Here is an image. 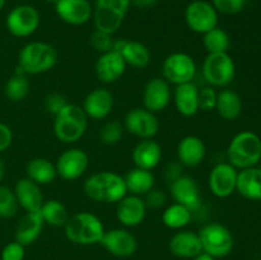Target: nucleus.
Returning <instances> with one entry per match:
<instances>
[{"instance_id": "40", "label": "nucleus", "mask_w": 261, "mask_h": 260, "mask_svg": "<svg viewBox=\"0 0 261 260\" xmlns=\"http://www.w3.org/2000/svg\"><path fill=\"white\" fill-rule=\"evenodd\" d=\"M91 45L92 47L94 48L98 53L103 54L107 53V51L112 50V46H114V38H112V35H109L106 32H102V31H98L94 28L93 32L91 33Z\"/></svg>"}, {"instance_id": "4", "label": "nucleus", "mask_w": 261, "mask_h": 260, "mask_svg": "<svg viewBox=\"0 0 261 260\" xmlns=\"http://www.w3.org/2000/svg\"><path fill=\"white\" fill-rule=\"evenodd\" d=\"M227 158L237 170L255 167L261 161V139L255 133L245 130L232 138L227 148Z\"/></svg>"}, {"instance_id": "24", "label": "nucleus", "mask_w": 261, "mask_h": 260, "mask_svg": "<svg viewBox=\"0 0 261 260\" xmlns=\"http://www.w3.org/2000/svg\"><path fill=\"white\" fill-rule=\"evenodd\" d=\"M206 147L203 139L196 135H186L177 144V160L186 167H196L204 161Z\"/></svg>"}, {"instance_id": "13", "label": "nucleus", "mask_w": 261, "mask_h": 260, "mask_svg": "<svg viewBox=\"0 0 261 260\" xmlns=\"http://www.w3.org/2000/svg\"><path fill=\"white\" fill-rule=\"evenodd\" d=\"M55 167L58 176L66 181H74L87 172L89 157L81 148H70L59 155Z\"/></svg>"}, {"instance_id": "28", "label": "nucleus", "mask_w": 261, "mask_h": 260, "mask_svg": "<svg viewBox=\"0 0 261 260\" xmlns=\"http://www.w3.org/2000/svg\"><path fill=\"white\" fill-rule=\"evenodd\" d=\"M43 221L41 212H27L15 228V241L23 246L32 245L40 237L43 229Z\"/></svg>"}, {"instance_id": "25", "label": "nucleus", "mask_w": 261, "mask_h": 260, "mask_svg": "<svg viewBox=\"0 0 261 260\" xmlns=\"http://www.w3.org/2000/svg\"><path fill=\"white\" fill-rule=\"evenodd\" d=\"M132 158L135 167L152 171L162 160V147L153 139H142L133 149Z\"/></svg>"}, {"instance_id": "21", "label": "nucleus", "mask_w": 261, "mask_h": 260, "mask_svg": "<svg viewBox=\"0 0 261 260\" xmlns=\"http://www.w3.org/2000/svg\"><path fill=\"white\" fill-rule=\"evenodd\" d=\"M147 204L144 198L138 195H125L121 200L117 203L116 217L117 221L125 227H137L144 221L147 214Z\"/></svg>"}, {"instance_id": "20", "label": "nucleus", "mask_w": 261, "mask_h": 260, "mask_svg": "<svg viewBox=\"0 0 261 260\" xmlns=\"http://www.w3.org/2000/svg\"><path fill=\"white\" fill-rule=\"evenodd\" d=\"M126 63L117 51L110 50L101 54L97 59L94 73L99 82L105 84H111L121 79L126 70Z\"/></svg>"}, {"instance_id": "27", "label": "nucleus", "mask_w": 261, "mask_h": 260, "mask_svg": "<svg viewBox=\"0 0 261 260\" xmlns=\"http://www.w3.org/2000/svg\"><path fill=\"white\" fill-rule=\"evenodd\" d=\"M173 102L178 114L185 117H193L199 112V88L194 82L176 86Z\"/></svg>"}, {"instance_id": "45", "label": "nucleus", "mask_w": 261, "mask_h": 260, "mask_svg": "<svg viewBox=\"0 0 261 260\" xmlns=\"http://www.w3.org/2000/svg\"><path fill=\"white\" fill-rule=\"evenodd\" d=\"M13 143V132L7 124L0 122V153L7 150Z\"/></svg>"}, {"instance_id": "48", "label": "nucleus", "mask_w": 261, "mask_h": 260, "mask_svg": "<svg viewBox=\"0 0 261 260\" xmlns=\"http://www.w3.org/2000/svg\"><path fill=\"white\" fill-rule=\"evenodd\" d=\"M5 176V163L4 161H3V158L0 157V183H2V180L4 178Z\"/></svg>"}, {"instance_id": "2", "label": "nucleus", "mask_w": 261, "mask_h": 260, "mask_svg": "<svg viewBox=\"0 0 261 260\" xmlns=\"http://www.w3.org/2000/svg\"><path fill=\"white\" fill-rule=\"evenodd\" d=\"M59 55L53 45L42 41H33L23 46L18 56V68L27 75L50 71L58 64Z\"/></svg>"}, {"instance_id": "18", "label": "nucleus", "mask_w": 261, "mask_h": 260, "mask_svg": "<svg viewBox=\"0 0 261 260\" xmlns=\"http://www.w3.org/2000/svg\"><path fill=\"white\" fill-rule=\"evenodd\" d=\"M112 50L117 51L122 56L126 65L135 69H145L152 61L150 50L139 41L119 38L114 41Z\"/></svg>"}, {"instance_id": "19", "label": "nucleus", "mask_w": 261, "mask_h": 260, "mask_svg": "<svg viewBox=\"0 0 261 260\" xmlns=\"http://www.w3.org/2000/svg\"><path fill=\"white\" fill-rule=\"evenodd\" d=\"M172 98L170 83L163 78H153L145 84L143 91V107L157 114L170 105Z\"/></svg>"}, {"instance_id": "42", "label": "nucleus", "mask_w": 261, "mask_h": 260, "mask_svg": "<svg viewBox=\"0 0 261 260\" xmlns=\"http://www.w3.org/2000/svg\"><path fill=\"white\" fill-rule=\"evenodd\" d=\"M25 255V246L18 241L5 245L2 251V260H23Z\"/></svg>"}, {"instance_id": "43", "label": "nucleus", "mask_w": 261, "mask_h": 260, "mask_svg": "<svg viewBox=\"0 0 261 260\" xmlns=\"http://www.w3.org/2000/svg\"><path fill=\"white\" fill-rule=\"evenodd\" d=\"M68 103L69 102L66 101L65 97L60 93H51L48 94L45 99L46 110H47L50 114H53L54 116L58 115Z\"/></svg>"}, {"instance_id": "38", "label": "nucleus", "mask_w": 261, "mask_h": 260, "mask_svg": "<svg viewBox=\"0 0 261 260\" xmlns=\"http://www.w3.org/2000/svg\"><path fill=\"white\" fill-rule=\"evenodd\" d=\"M124 125L121 122L116 121H109L102 126L101 132H99V139L103 144L114 145L121 140L122 135H124Z\"/></svg>"}, {"instance_id": "31", "label": "nucleus", "mask_w": 261, "mask_h": 260, "mask_svg": "<svg viewBox=\"0 0 261 260\" xmlns=\"http://www.w3.org/2000/svg\"><path fill=\"white\" fill-rule=\"evenodd\" d=\"M127 193L133 195L143 196L154 189V175L152 171L134 167L124 176Z\"/></svg>"}, {"instance_id": "34", "label": "nucleus", "mask_w": 261, "mask_h": 260, "mask_svg": "<svg viewBox=\"0 0 261 260\" xmlns=\"http://www.w3.org/2000/svg\"><path fill=\"white\" fill-rule=\"evenodd\" d=\"M40 212L45 223L54 227H64L70 217L66 206L56 199L43 201Z\"/></svg>"}, {"instance_id": "16", "label": "nucleus", "mask_w": 261, "mask_h": 260, "mask_svg": "<svg viewBox=\"0 0 261 260\" xmlns=\"http://www.w3.org/2000/svg\"><path fill=\"white\" fill-rule=\"evenodd\" d=\"M54 9L63 22L71 25L86 24L93 15V7L88 0H56Z\"/></svg>"}, {"instance_id": "32", "label": "nucleus", "mask_w": 261, "mask_h": 260, "mask_svg": "<svg viewBox=\"0 0 261 260\" xmlns=\"http://www.w3.org/2000/svg\"><path fill=\"white\" fill-rule=\"evenodd\" d=\"M27 177L38 185H48L58 176L56 167L53 162L43 157H35L28 162L25 167Z\"/></svg>"}, {"instance_id": "12", "label": "nucleus", "mask_w": 261, "mask_h": 260, "mask_svg": "<svg viewBox=\"0 0 261 260\" xmlns=\"http://www.w3.org/2000/svg\"><path fill=\"white\" fill-rule=\"evenodd\" d=\"M125 130L139 139H153L160 132V121L153 112L144 107L130 110L124 119Z\"/></svg>"}, {"instance_id": "46", "label": "nucleus", "mask_w": 261, "mask_h": 260, "mask_svg": "<svg viewBox=\"0 0 261 260\" xmlns=\"http://www.w3.org/2000/svg\"><path fill=\"white\" fill-rule=\"evenodd\" d=\"M133 7L138 9H152L158 4V0H130Z\"/></svg>"}, {"instance_id": "44", "label": "nucleus", "mask_w": 261, "mask_h": 260, "mask_svg": "<svg viewBox=\"0 0 261 260\" xmlns=\"http://www.w3.org/2000/svg\"><path fill=\"white\" fill-rule=\"evenodd\" d=\"M144 201L147 206H150V208H161L166 203V196L162 191L152 189L149 193L145 194Z\"/></svg>"}, {"instance_id": "37", "label": "nucleus", "mask_w": 261, "mask_h": 260, "mask_svg": "<svg viewBox=\"0 0 261 260\" xmlns=\"http://www.w3.org/2000/svg\"><path fill=\"white\" fill-rule=\"evenodd\" d=\"M19 209L14 190L0 185V218H13Z\"/></svg>"}, {"instance_id": "26", "label": "nucleus", "mask_w": 261, "mask_h": 260, "mask_svg": "<svg viewBox=\"0 0 261 260\" xmlns=\"http://www.w3.org/2000/svg\"><path fill=\"white\" fill-rule=\"evenodd\" d=\"M14 193L19 206L25 212H40L43 204V195L38 184L28 177H23L15 184Z\"/></svg>"}, {"instance_id": "15", "label": "nucleus", "mask_w": 261, "mask_h": 260, "mask_svg": "<svg viewBox=\"0 0 261 260\" xmlns=\"http://www.w3.org/2000/svg\"><path fill=\"white\" fill-rule=\"evenodd\" d=\"M170 193L175 203L198 212L201 208V195L198 183L190 176L181 175L170 184Z\"/></svg>"}, {"instance_id": "36", "label": "nucleus", "mask_w": 261, "mask_h": 260, "mask_svg": "<svg viewBox=\"0 0 261 260\" xmlns=\"http://www.w3.org/2000/svg\"><path fill=\"white\" fill-rule=\"evenodd\" d=\"M203 46L208 51V54L228 53V48L231 46V38L226 31L217 25L216 28L204 33Z\"/></svg>"}, {"instance_id": "49", "label": "nucleus", "mask_w": 261, "mask_h": 260, "mask_svg": "<svg viewBox=\"0 0 261 260\" xmlns=\"http://www.w3.org/2000/svg\"><path fill=\"white\" fill-rule=\"evenodd\" d=\"M5 3H7V0H0V10H2L3 8H4Z\"/></svg>"}, {"instance_id": "30", "label": "nucleus", "mask_w": 261, "mask_h": 260, "mask_svg": "<svg viewBox=\"0 0 261 260\" xmlns=\"http://www.w3.org/2000/svg\"><path fill=\"white\" fill-rule=\"evenodd\" d=\"M236 190L250 200H261V168L250 167L240 171Z\"/></svg>"}, {"instance_id": "6", "label": "nucleus", "mask_w": 261, "mask_h": 260, "mask_svg": "<svg viewBox=\"0 0 261 260\" xmlns=\"http://www.w3.org/2000/svg\"><path fill=\"white\" fill-rule=\"evenodd\" d=\"M130 7V0H96L92 15L94 28L114 35L124 23Z\"/></svg>"}, {"instance_id": "11", "label": "nucleus", "mask_w": 261, "mask_h": 260, "mask_svg": "<svg viewBox=\"0 0 261 260\" xmlns=\"http://www.w3.org/2000/svg\"><path fill=\"white\" fill-rule=\"evenodd\" d=\"M185 22L193 32L204 35L218 25V12L211 2L194 0L185 9Z\"/></svg>"}, {"instance_id": "1", "label": "nucleus", "mask_w": 261, "mask_h": 260, "mask_svg": "<svg viewBox=\"0 0 261 260\" xmlns=\"http://www.w3.org/2000/svg\"><path fill=\"white\" fill-rule=\"evenodd\" d=\"M83 191L87 198L98 203H119L127 194L124 176L114 171H99L87 177Z\"/></svg>"}, {"instance_id": "10", "label": "nucleus", "mask_w": 261, "mask_h": 260, "mask_svg": "<svg viewBox=\"0 0 261 260\" xmlns=\"http://www.w3.org/2000/svg\"><path fill=\"white\" fill-rule=\"evenodd\" d=\"M196 75V64L193 56L185 53H173L162 64V78L170 84H185L194 81Z\"/></svg>"}, {"instance_id": "9", "label": "nucleus", "mask_w": 261, "mask_h": 260, "mask_svg": "<svg viewBox=\"0 0 261 260\" xmlns=\"http://www.w3.org/2000/svg\"><path fill=\"white\" fill-rule=\"evenodd\" d=\"M40 23V12L30 4H20L13 8L5 20L8 31L14 37H30L38 30Z\"/></svg>"}, {"instance_id": "22", "label": "nucleus", "mask_w": 261, "mask_h": 260, "mask_svg": "<svg viewBox=\"0 0 261 260\" xmlns=\"http://www.w3.org/2000/svg\"><path fill=\"white\" fill-rule=\"evenodd\" d=\"M82 107L88 119L103 120L114 109V94L106 88H94L87 94Z\"/></svg>"}, {"instance_id": "41", "label": "nucleus", "mask_w": 261, "mask_h": 260, "mask_svg": "<svg viewBox=\"0 0 261 260\" xmlns=\"http://www.w3.org/2000/svg\"><path fill=\"white\" fill-rule=\"evenodd\" d=\"M217 93L218 92H216V89L211 86L199 89V111L209 112L216 110Z\"/></svg>"}, {"instance_id": "5", "label": "nucleus", "mask_w": 261, "mask_h": 260, "mask_svg": "<svg viewBox=\"0 0 261 260\" xmlns=\"http://www.w3.org/2000/svg\"><path fill=\"white\" fill-rule=\"evenodd\" d=\"M54 120V134L60 142L71 144L78 142L88 127V116L83 107L75 103H68Z\"/></svg>"}, {"instance_id": "3", "label": "nucleus", "mask_w": 261, "mask_h": 260, "mask_svg": "<svg viewBox=\"0 0 261 260\" xmlns=\"http://www.w3.org/2000/svg\"><path fill=\"white\" fill-rule=\"evenodd\" d=\"M65 236L76 245L99 244L105 233V226L99 217L91 212H79L69 217L64 226Z\"/></svg>"}, {"instance_id": "35", "label": "nucleus", "mask_w": 261, "mask_h": 260, "mask_svg": "<svg viewBox=\"0 0 261 260\" xmlns=\"http://www.w3.org/2000/svg\"><path fill=\"white\" fill-rule=\"evenodd\" d=\"M30 87L31 84L27 74L17 69L5 84V96L9 101L20 102L28 96Z\"/></svg>"}, {"instance_id": "33", "label": "nucleus", "mask_w": 261, "mask_h": 260, "mask_svg": "<svg viewBox=\"0 0 261 260\" xmlns=\"http://www.w3.org/2000/svg\"><path fill=\"white\" fill-rule=\"evenodd\" d=\"M193 219V212L178 203L168 205L162 213V222L171 229H182Z\"/></svg>"}, {"instance_id": "47", "label": "nucleus", "mask_w": 261, "mask_h": 260, "mask_svg": "<svg viewBox=\"0 0 261 260\" xmlns=\"http://www.w3.org/2000/svg\"><path fill=\"white\" fill-rule=\"evenodd\" d=\"M193 260H216L213 256H211V255H208L206 252H200V254L198 255V256L194 257Z\"/></svg>"}, {"instance_id": "29", "label": "nucleus", "mask_w": 261, "mask_h": 260, "mask_svg": "<svg viewBox=\"0 0 261 260\" xmlns=\"http://www.w3.org/2000/svg\"><path fill=\"white\" fill-rule=\"evenodd\" d=\"M216 111L227 121H234L242 114V99L237 92L232 89H222L217 93Z\"/></svg>"}, {"instance_id": "39", "label": "nucleus", "mask_w": 261, "mask_h": 260, "mask_svg": "<svg viewBox=\"0 0 261 260\" xmlns=\"http://www.w3.org/2000/svg\"><path fill=\"white\" fill-rule=\"evenodd\" d=\"M211 3L218 14L236 15L245 9L247 0H212Z\"/></svg>"}, {"instance_id": "23", "label": "nucleus", "mask_w": 261, "mask_h": 260, "mask_svg": "<svg viewBox=\"0 0 261 260\" xmlns=\"http://www.w3.org/2000/svg\"><path fill=\"white\" fill-rule=\"evenodd\" d=\"M170 251L180 259H194L203 252L200 237L198 232L180 231L173 235L170 240Z\"/></svg>"}, {"instance_id": "7", "label": "nucleus", "mask_w": 261, "mask_h": 260, "mask_svg": "<svg viewBox=\"0 0 261 260\" xmlns=\"http://www.w3.org/2000/svg\"><path fill=\"white\" fill-rule=\"evenodd\" d=\"M203 78L213 88H226L233 82L236 66L228 53L208 54L201 68Z\"/></svg>"}, {"instance_id": "17", "label": "nucleus", "mask_w": 261, "mask_h": 260, "mask_svg": "<svg viewBox=\"0 0 261 260\" xmlns=\"http://www.w3.org/2000/svg\"><path fill=\"white\" fill-rule=\"evenodd\" d=\"M99 244L111 255L117 257H129L138 250V241L133 233L125 228H112L105 231Z\"/></svg>"}, {"instance_id": "14", "label": "nucleus", "mask_w": 261, "mask_h": 260, "mask_svg": "<svg viewBox=\"0 0 261 260\" xmlns=\"http://www.w3.org/2000/svg\"><path fill=\"white\" fill-rule=\"evenodd\" d=\"M239 171L231 163L222 162L214 166L209 173L208 185L217 198H228L236 191Z\"/></svg>"}, {"instance_id": "8", "label": "nucleus", "mask_w": 261, "mask_h": 260, "mask_svg": "<svg viewBox=\"0 0 261 260\" xmlns=\"http://www.w3.org/2000/svg\"><path fill=\"white\" fill-rule=\"evenodd\" d=\"M200 237L203 252L214 259L224 257L233 249V236L226 226L221 223H209L201 227L198 232Z\"/></svg>"}, {"instance_id": "50", "label": "nucleus", "mask_w": 261, "mask_h": 260, "mask_svg": "<svg viewBox=\"0 0 261 260\" xmlns=\"http://www.w3.org/2000/svg\"><path fill=\"white\" fill-rule=\"evenodd\" d=\"M260 168H261V167H260Z\"/></svg>"}]
</instances>
